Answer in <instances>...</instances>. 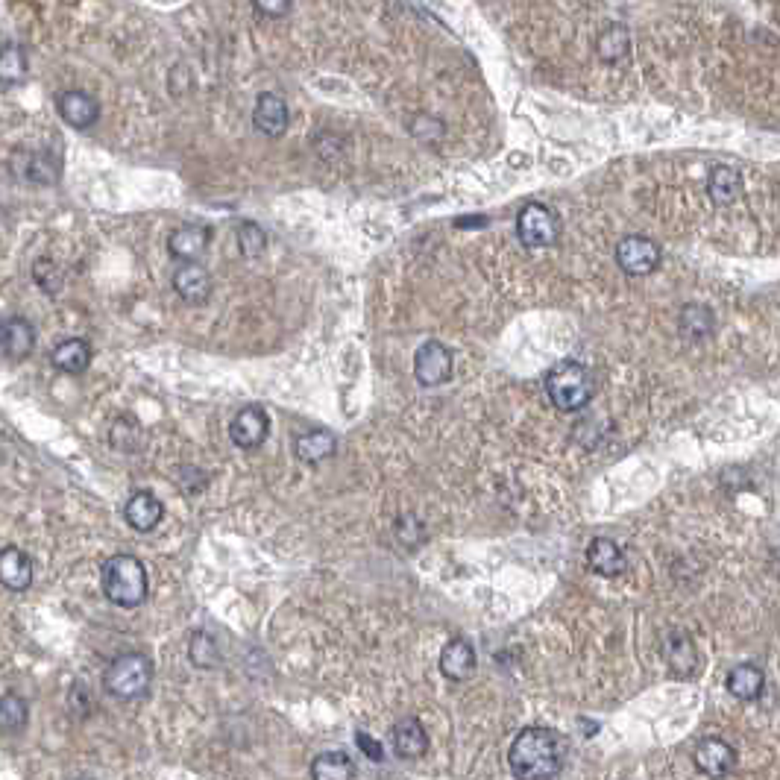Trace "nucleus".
Segmentation results:
<instances>
[{
  "mask_svg": "<svg viewBox=\"0 0 780 780\" xmlns=\"http://www.w3.org/2000/svg\"><path fill=\"white\" fill-rule=\"evenodd\" d=\"M508 763L517 780H555L564 769V742L549 728H525L511 742Z\"/></svg>",
  "mask_w": 780,
  "mask_h": 780,
  "instance_id": "obj_1",
  "label": "nucleus"
},
{
  "mask_svg": "<svg viewBox=\"0 0 780 780\" xmlns=\"http://www.w3.org/2000/svg\"><path fill=\"white\" fill-rule=\"evenodd\" d=\"M546 393L558 411H581L596 396V379L581 361H561L546 376Z\"/></svg>",
  "mask_w": 780,
  "mask_h": 780,
  "instance_id": "obj_2",
  "label": "nucleus"
},
{
  "mask_svg": "<svg viewBox=\"0 0 780 780\" xmlns=\"http://www.w3.org/2000/svg\"><path fill=\"white\" fill-rule=\"evenodd\" d=\"M103 596L118 607H138L147 599V569L135 555H115L103 564Z\"/></svg>",
  "mask_w": 780,
  "mask_h": 780,
  "instance_id": "obj_3",
  "label": "nucleus"
},
{
  "mask_svg": "<svg viewBox=\"0 0 780 780\" xmlns=\"http://www.w3.org/2000/svg\"><path fill=\"white\" fill-rule=\"evenodd\" d=\"M150 681H153V663L141 651L118 654L103 672V690L121 701L141 698L150 690Z\"/></svg>",
  "mask_w": 780,
  "mask_h": 780,
  "instance_id": "obj_4",
  "label": "nucleus"
},
{
  "mask_svg": "<svg viewBox=\"0 0 780 780\" xmlns=\"http://www.w3.org/2000/svg\"><path fill=\"white\" fill-rule=\"evenodd\" d=\"M517 235L525 247H552L561 238V217L555 215L549 206L540 203H525L517 215Z\"/></svg>",
  "mask_w": 780,
  "mask_h": 780,
  "instance_id": "obj_5",
  "label": "nucleus"
},
{
  "mask_svg": "<svg viewBox=\"0 0 780 780\" xmlns=\"http://www.w3.org/2000/svg\"><path fill=\"white\" fill-rule=\"evenodd\" d=\"M452 370H455L452 352L440 341H426L414 355V376L423 388L446 385L452 379Z\"/></svg>",
  "mask_w": 780,
  "mask_h": 780,
  "instance_id": "obj_6",
  "label": "nucleus"
},
{
  "mask_svg": "<svg viewBox=\"0 0 780 780\" xmlns=\"http://www.w3.org/2000/svg\"><path fill=\"white\" fill-rule=\"evenodd\" d=\"M616 261L619 267L628 273V276H649L657 270L660 264V247L651 241V238H643V235H628L619 241L616 247Z\"/></svg>",
  "mask_w": 780,
  "mask_h": 780,
  "instance_id": "obj_7",
  "label": "nucleus"
},
{
  "mask_svg": "<svg viewBox=\"0 0 780 780\" xmlns=\"http://www.w3.org/2000/svg\"><path fill=\"white\" fill-rule=\"evenodd\" d=\"M270 432V417L259 405H247L235 414V420L229 423V437L238 449H256L264 443V437Z\"/></svg>",
  "mask_w": 780,
  "mask_h": 780,
  "instance_id": "obj_8",
  "label": "nucleus"
},
{
  "mask_svg": "<svg viewBox=\"0 0 780 780\" xmlns=\"http://www.w3.org/2000/svg\"><path fill=\"white\" fill-rule=\"evenodd\" d=\"M56 109L62 115V121L74 130H88L97 124L100 118V103L88 94V91H80V88H71V91H62L56 97Z\"/></svg>",
  "mask_w": 780,
  "mask_h": 780,
  "instance_id": "obj_9",
  "label": "nucleus"
},
{
  "mask_svg": "<svg viewBox=\"0 0 780 780\" xmlns=\"http://www.w3.org/2000/svg\"><path fill=\"white\" fill-rule=\"evenodd\" d=\"M0 584L9 593H24L33 584V561L24 549L18 546H3L0 549Z\"/></svg>",
  "mask_w": 780,
  "mask_h": 780,
  "instance_id": "obj_10",
  "label": "nucleus"
},
{
  "mask_svg": "<svg viewBox=\"0 0 780 780\" xmlns=\"http://www.w3.org/2000/svg\"><path fill=\"white\" fill-rule=\"evenodd\" d=\"M695 766L710 775V778H725L734 772L737 766V751L725 742V739H704L698 748H695Z\"/></svg>",
  "mask_w": 780,
  "mask_h": 780,
  "instance_id": "obj_11",
  "label": "nucleus"
},
{
  "mask_svg": "<svg viewBox=\"0 0 780 780\" xmlns=\"http://www.w3.org/2000/svg\"><path fill=\"white\" fill-rule=\"evenodd\" d=\"M174 288L185 303L203 305L212 297V273L197 261L182 264L174 270Z\"/></svg>",
  "mask_w": 780,
  "mask_h": 780,
  "instance_id": "obj_12",
  "label": "nucleus"
},
{
  "mask_svg": "<svg viewBox=\"0 0 780 780\" xmlns=\"http://www.w3.org/2000/svg\"><path fill=\"white\" fill-rule=\"evenodd\" d=\"M253 124L261 135L267 138H279L288 130V103L279 97V94H270L264 91L259 100H256V109H253Z\"/></svg>",
  "mask_w": 780,
  "mask_h": 780,
  "instance_id": "obj_13",
  "label": "nucleus"
},
{
  "mask_svg": "<svg viewBox=\"0 0 780 780\" xmlns=\"http://www.w3.org/2000/svg\"><path fill=\"white\" fill-rule=\"evenodd\" d=\"M209 241H212V232H209L206 226L188 223V226H179V229L171 232V238H168V253H171L174 259L191 264V261H197L206 253Z\"/></svg>",
  "mask_w": 780,
  "mask_h": 780,
  "instance_id": "obj_14",
  "label": "nucleus"
},
{
  "mask_svg": "<svg viewBox=\"0 0 780 780\" xmlns=\"http://www.w3.org/2000/svg\"><path fill=\"white\" fill-rule=\"evenodd\" d=\"M440 672L449 681H467L476 672V649L464 637L449 640L440 651Z\"/></svg>",
  "mask_w": 780,
  "mask_h": 780,
  "instance_id": "obj_15",
  "label": "nucleus"
},
{
  "mask_svg": "<svg viewBox=\"0 0 780 780\" xmlns=\"http://www.w3.org/2000/svg\"><path fill=\"white\" fill-rule=\"evenodd\" d=\"M50 364L65 376H80L91 364V344L86 338H65L50 352Z\"/></svg>",
  "mask_w": 780,
  "mask_h": 780,
  "instance_id": "obj_16",
  "label": "nucleus"
},
{
  "mask_svg": "<svg viewBox=\"0 0 780 780\" xmlns=\"http://www.w3.org/2000/svg\"><path fill=\"white\" fill-rule=\"evenodd\" d=\"M393 751L405 760H417L429 751V734L420 719L408 716L393 725Z\"/></svg>",
  "mask_w": 780,
  "mask_h": 780,
  "instance_id": "obj_17",
  "label": "nucleus"
},
{
  "mask_svg": "<svg viewBox=\"0 0 780 780\" xmlns=\"http://www.w3.org/2000/svg\"><path fill=\"white\" fill-rule=\"evenodd\" d=\"M162 517H165V505H162L153 493H147V490L135 493L130 502H127V508H124L127 525L135 528V531H141V534L153 531V528L162 522Z\"/></svg>",
  "mask_w": 780,
  "mask_h": 780,
  "instance_id": "obj_18",
  "label": "nucleus"
},
{
  "mask_svg": "<svg viewBox=\"0 0 780 780\" xmlns=\"http://www.w3.org/2000/svg\"><path fill=\"white\" fill-rule=\"evenodd\" d=\"M36 347V332L30 326V320L24 317H9L0 323V349L9 358H24Z\"/></svg>",
  "mask_w": 780,
  "mask_h": 780,
  "instance_id": "obj_19",
  "label": "nucleus"
},
{
  "mask_svg": "<svg viewBox=\"0 0 780 780\" xmlns=\"http://www.w3.org/2000/svg\"><path fill=\"white\" fill-rule=\"evenodd\" d=\"M587 564L596 575H605V578H613L619 572H625V552L607 540V537H599L587 546Z\"/></svg>",
  "mask_w": 780,
  "mask_h": 780,
  "instance_id": "obj_20",
  "label": "nucleus"
},
{
  "mask_svg": "<svg viewBox=\"0 0 780 780\" xmlns=\"http://www.w3.org/2000/svg\"><path fill=\"white\" fill-rule=\"evenodd\" d=\"M338 449V437L326 429H314V432H305L297 437L294 443V452L303 464H320L326 458H332Z\"/></svg>",
  "mask_w": 780,
  "mask_h": 780,
  "instance_id": "obj_21",
  "label": "nucleus"
},
{
  "mask_svg": "<svg viewBox=\"0 0 780 780\" xmlns=\"http://www.w3.org/2000/svg\"><path fill=\"white\" fill-rule=\"evenodd\" d=\"M763 687H766V675L760 666L754 663H739L731 669L728 675V693L739 698V701H754L763 695Z\"/></svg>",
  "mask_w": 780,
  "mask_h": 780,
  "instance_id": "obj_22",
  "label": "nucleus"
},
{
  "mask_svg": "<svg viewBox=\"0 0 780 780\" xmlns=\"http://www.w3.org/2000/svg\"><path fill=\"white\" fill-rule=\"evenodd\" d=\"M707 194H710V200L716 203V206H731V203H737L739 194H742V176L734 168H728V165H719V168H713V174H710V182H707Z\"/></svg>",
  "mask_w": 780,
  "mask_h": 780,
  "instance_id": "obj_23",
  "label": "nucleus"
},
{
  "mask_svg": "<svg viewBox=\"0 0 780 780\" xmlns=\"http://www.w3.org/2000/svg\"><path fill=\"white\" fill-rule=\"evenodd\" d=\"M678 326H681V335H684L687 341H704V338L713 335L716 317H713V311H710L707 305H684V308H681V317H678Z\"/></svg>",
  "mask_w": 780,
  "mask_h": 780,
  "instance_id": "obj_24",
  "label": "nucleus"
},
{
  "mask_svg": "<svg viewBox=\"0 0 780 780\" xmlns=\"http://www.w3.org/2000/svg\"><path fill=\"white\" fill-rule=\"evenodd\" d=\"M30 62H27V50L21 44L9 42L0 47V83L3 86H21L27 80Z\"/></svg>",
  "mask_w": 780,
  "mask_h": 780,
  "instance_id": "obj_25",
  "label": "nucleus"
},
{
  "mask_svg": "<svg viewBox=\"0 0 780 780\" xmlns=\"http://www.w3.org/2000/svg\"><path fill=\"white\" fill-rule=\"evenodd\" d=\"M355 766L344 751H326L314 757L311 763V780H352Z\"/></svg>",
  "mask_w": 780,
  "mask_h": 780,
  "instance_id": "obj_26",
  "label": "nucleus"
},
{
  "mask_svg": "<svg viewBox=\"0 0 780 780\" xmlns=\"http://www.w3.org/2000/svg\"><path fill=\"white\" fill-rule=\"evenodd\" d=\"M30 707L18 693L0 695V731L3 734H21L27 728Z\"/></svg>",
  "mask_w": 780,
  "mask_h": 780,
  "instance_id": "obj_27",
  "label": "nucleus"
},
{
  "mask_svg": "<svg viewBox=\"0 0 780 780\" xmlns=\"http://www.w3.org/2000/svg\"><path fill=\"white\" fill-rule=\"evenodd\" d=\"M21 165V176L33 185H53L59 179V162L47 153H24Z\"/></svg>",
  "mask_w": 780,
  "mask_h": 780,
  "instance_id": "obj_28",
  "label": "nucleus"
},
{
  "mask_svg": "<svg viewBox=\"0 0 780 780\" xmlns=\"http://www.w3.org/2000/svg\"><path fill=\"white\" fill-rule=\"evenodd\" d=\"M628 47H631V36H628V30L622 27V24H610L605 33L599 36V42H596V50H599V59L602 62H619V59H625L628 56Z\"/></svg>",
  "mask_w": 780,
  "mask_h": 780,
  "instance_id": "obj_29",
  "label": "nucleus"
},
{
  "mask_svg": "<svg viewBox=\"0 0 780 780\" xmlns=\"http://www.w3.org/2000/svg\"><path fill=\"white\" fill-rule=\"evenodd\" d=\"M666 657H669V666H672L678 675H690L695 669V660H698L693 640H690L687 634H672V637H669Z\"/></svg>",
  "mask_w": 780,
  "mask_h": 780,
  "instance_id": "obj_30",
  "label": "nucleus"
},
{
  "mask_svg": "<svg viewBox=\"0 0 780 780\" xmlns=\"http://www.w3.org/2000/svg\"><path fill=\"white\" fill-rule=\"evenodd\" d=\"M188 657L197 669H215L220 663V649H217L215 637L206 634V631H197L191 637V646H188Z\"/></svg>",
  "mask_w": 780,
  "mask_h": 780,
  "instance_id": "obj_31",
  "label": "nucleus"
},
{
  "mask_svg": "<svg viewBox=\"0 0 780 780\" xmlns=\"http://www.w3.org/2000/svg\"><path fill=\"white\" fill-rule=\"evenodd\" d=\"M238 244H241L244 256L259 259L261 253H264V247H267V238H264V232H261L256 223H244V226L238 229Z\"/></svg>",
  "mask_w": 780,
  "mask_h": 780,
  "instance_id": "obj_32",
  "label": "nucleus"
},
{
  "mask_svg": "<svg viewBox=\"0 0 780 780\" xmlns=\"http://www.w3.org/2000/svg\"><path fill=\"white\" fill-rule=\"evenodd\" d=\"M396 537H399L402 546H420L423 537H426V528H423V522L417 520L414 514H405V517H399V522H396Z\"/></svg>",
  "mask_w": 780,
  "mask_h": 780,
  "instance_id": "obj_33",
  "label": "nucleus"
},
{
  "mask_svg": "<svg viewBox=\"0 0 780 780\" xmlns=\"http://www.w3.org/2000/svg\"><path fill=\"white\" fill-rule=\"evenodd\" d=\"M33 276H36L39 288H42V291H47V294H56V291L62 288V273H59V267H56V264H53L50 259L36 261V267H33Z\"/></svg>",
  "mask_w": 780,
  "mask_h": 780,
  "instance_id": "obj_34",
  "label": "nucleus"
},
{
  "mask_svg": "<svg viewBox=\"0 0 780 780\" xmlns=\"http://www.w3.org/2000/svg\"><path fill=\"white\" fill-rule=\"evenodd\" d=\"M411 132L420 138V141H434L443 135V124L437 118H429V115H417L414 124H411Z\"/></svg>",
  "mask_w": 780,
  "mask_h": 780,
  "instance_id": "obj_35",
  "label": "nucleus"
},
{
  "mask_svg": "<svg viewBox=\"0 0 780 780\" xmlns=\"http://www.w3.org/2000/svg\"><path fill=\"white\" fill-rule=\"evenodd\" d=\"M355 742H358V748H361V751H364V754H367L370 760H376V763H379V760L385 757L382 745H379L376 739L370 737L367 731H358V734H355Z\"/></svg>",
  "mask_w": 780,
  "mask_h": 780,
  "instance_id": "obj_36",
  "label": "nucleus"
},
{
  "mask_svg": "<svg viewBox=\"0 0 780 780\" xmlns=\"http://www.w3.org/2000/svg\"><path fill=\"white\" fill-rule=\"evenodd\" d=\"M256 12L259 15H273V18H282L291 12V3H256Z\"/></svg>",
  "mask_w": 780,
  "mask_h": 780,
  "instance_id": "obj_37",
  "label": "nucleus"
},
{
  "mask_svg": "<svg viewBox=\"0 0 780 780\" xmlns=\"http://www.w3.org/2000/svg\"><path fill=\"white\" fill-rule=\"evenodd\" d=\"M80 780H94V778H80Z\"/></svg>",
  "mask_w": 780,
  "mask_h": 780,
  "instance_id": "obj_38",
  "label": "nucleus"
}]
</instances>
